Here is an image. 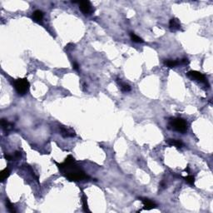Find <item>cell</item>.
<instances>
[{"instance_id": "1", "label": "cell", "mask_w": 213, "mask_h": 213, "mask_svg": "<svg viewBox=\"0 0 213 213\" xmlns=\"http://www.w3.org/2000/svg\"><path fill=\"white\" fill-rule=\"evenodd\" d=\"M55 163L64 176L71 182H78L89 178V176L86 175L85 172L78 166L75 159L71 155H68L67 157L63 163Z\"/></svg>"}, {"instance_id": "2", "label": "cell", "mask_w": 213, "mask_h": 213, "mask_svg": "<svg viewBox=\"0 0 213 213\" xmlns=\"http://www.w3.org/2000/svg\"><path fill=\"white\" fill-rule=\"evenodd\" d=\"M16 92L19 95H24L27 93L30 87V84L27 78H18L13 82Z\"/></svg>"}, {"instance_id": "3", "label": "cell", "mask_w": 213, "mask_h": 213, "mask_svg": "<svg viewBox=\"0 0 213 213\" xmlns=\"http://www.w3.org/2000/svg\"><path fill=\"white\" fill-rule=\"evenodd\" d=\"M170 126L175 131L182 132V133L186 132V130H187V123H186V122L184 119L181 118H176L171 119L170 121Z\"/></svg>"}, {"instance_id": "4", "label": "cell", "mask_w": 213, "mask_h": 213, "mask_svg": "<svg viewBox=\"0 0 213 213\" xmlns=\"http://www.w3.org/2000/svg\"><path fill=\"white\" fill-rule=\"evenodd\" d=\"M187 77L190 78L191 79H194V80H197V81L201 82H204L206 83V77L201 73L200 72H197V71H189L187 73Z\"/></svg>"}, {"instance_id": "5", "label": "cell", "mask_w": 213, "mask_h": 213, "mask_svg": "<svg viewBox=\"0 0 213 213\" xmlns=\"http://www.w3.org/2000/svg\"><path fill=\"white\" fill-rule=\"evenodd\" d=\"M79 8L85 15L91 14L93 11V6L89 1H81L79 2Z\"/></svg>"}, {"instance_id": "6", "label": "cell", "mask_w": 213, "mask_h": 213, "mask_svg": "<svg viewBox=\"0 0 213 213\" xmlns=\"http://www.w3.org/2000/svg\"><path fill=\"white\" fill-rule=\"evenodd\" d=\"M59 130L61 132V135L64 137H73L76 136L74 131H73L70 128H67L64 126H59Z\"/></svg>"}, {"instance_id": "7", "label": "cell", "mask_w": 213, "mask_h": 213, "mask_svg": "<svg viewBox=\"0 0 213 213\" xmlns=\"http://www.w3.org/2000/svg\"><path fill=\"white\" fill-rule=\"evenodd\" d=\"M139 200H141V201L142 202L143 206H144V210H151L152 208L157 207V204L155 203L154 201H151L150 199L147 198H143V197H140Z\"/></svg>"}, {"instance_id": "8", "label": "cell", "mask_w": 213, "mask_h": 213, "mask_svg": "<svg viewBox=\"0 0 213 213\" xmlns=\"http://www.w3.org/2000/svg\"><path fill=\"white\" fill-rule=\"evenodd\" d=\"M169 28L171 31H177L181 29V23L177 18H171L169 22Z\"/></svg>"}, {"instance_id": "9", "label": "cell", "mask_w": 213, "mask_h": 213, "mask_svg": "<svg viewBox=\"0 0 213 213\" xmlns=\"http://www.w3.org/2000/svg\"><path fill=\"white\" fill-rule=\"evenodd\" d=\"M44 13L41 10H36L33 13V19L36 22L40 23L44 19Z\"/></svg>"}, {"instance_id": "10", "label": "cell", "mask_w": 213, "mask_h": 213, "mask_svg": "<svg viewBox=\"0 0 213 213\" xmlns=\"http://www.w3.org/2000/svg\"><path fill=\"white\" fill-rule=\"evenodd\" d=\"M1 125H2L3 129L5 130V131H9V130H12L14 128V124L8 122L7 120H5L3 118L1 120Z\"/></svg>"}, {"instance_id": "11", "label": "cell", "mask_w": 213, "mask_h": 213, "mask_svg": "<svg viewBox=\"0 0 213 213\" xmlns=\"http://www.w3.org/2000/svg\"><path fill=\"white\" fill-rule=\"evenodd\" d=\"M167 144L170 145V146H173V147H176L177 148H181L183 146V143L179 141V140H176V139H169L167 141Z\"/></svg>"}, {"instance_id": "12", "label": "cell", "mask_w": 213, "mask_h": 213, "mask_svg": "<svg viewBox=\"0 0 213 213\" xmlns=\"http://www.w3.org/2000/svg\"><path fill=\"white\" fill-rule=\"evenodd\" d=\"M179 64H180L179 61H176V60H169V59H167V60L164 61V65L168 67H174L177 66Z\"/></svg>"}, {"instance_id": "13", "label": "cell", "mask_w": 213, "mask_h": 213, "mask_svg": "<svg viewBox=\"0 0 213 213\" xmlns=\"http://www.w3.org/2000/svg\"><path fill=\"white\" fill-rule=\"evenodd\" d=\"M10 175V171L8 168H5V169H3L2 171H1V178H0V180H1V182H3L6 179H7V177L9 176Z\"/></svg>"}, {"instance_id": "14", "label": "cell", "mask_w": 213, "mask_h": 213, "mask_svg": "<svg viewBox=\"0 0 213 213\" xmlns=\"http://www.w3.org/2000/svg\"><path fill=\"white\" fill-rule=\"evenodd\" d=\"M117 81L119 82V85H120L121 89H122V92L127 93V92H130V91H131V87H130L128 84L124 83V82H121V79H117Z\"/></svg>"}, {"instance_id": "15", "label": "cell", "mask_w": 213, "mask_h": 213, "mask_svg": "<svg viewBox=\"0 0 213 213\" xmlns=\"http://www.w3.org/2000/svg\"><path fill=\"white\" fill-rule=\"evenodd\" d=\"M130 37H131V39H132L134 43H137V44L143 43L142 38H141L140 37H138L137 35H136V34H135V33H130Z\"/></svg>"}, {"instance_id": "16", "label": "cell", "mask_w": 213, "mask_h": 213, "mask_svg": "<svg viewBox=\"0 0 213 213\" xmlns=\"http://www.w3.org/2000/svg\"><path fill=\"white\" fill-rule=\"evenodd\" d=\"M5 203H6V206H7V210H8L10 212L13 213L16 212V210H15L14 206V205L10 202V201H9L8 199L6 198V200H5Z\"/></svg>"}, {"instance_id": "17", "label": "cell", "mask_w": 213, "mask_h": 213, "mask_svg": "<svg viewBox=\"0 0 213 213\" xmlns=\"http://www.w3.org/2000/svg\"><path fill=\"white\" fill-rule=\"evenodd\" d=\"M82 205H83V210H84V212H90V210L88 209L87 197L85 196V194L82 195Z\"/></svg>"}, {"instance_id": "18", "label": "cell", "mask_w": 213, "mask_h": 213, "mask_svg": "<svg viewBox=\"0 0 213 213\" xmlns=\"http://www.w3.org/2000/svg\"><path fill=\"white\" fill-rule=\"evenodd\" d=\"M185 180H186V182L187 183L191 184V185H193L194 182H195V177L193 176H191V175L186 176V177H185Z\"/></svg>"}, {"instance_id": "19", "label": "cell", "mask_w": 213, "mask_h": 213, "mask_svg": "<svg viewBox=\"0 0 213 213\" xmlns=\"http://www.w3.org/2000/svg\"><path fill=\"white\" fill-rule=\"evenodd\" d=\"M13 157H14V160H16V159H18L21 157V152H15L14 154L13 155Z\"/></svg>"}, {"instance_id": "20", "label": "cell", "mask_w": 213, "mask_h": 213, "mask_svg": "<svg viewBox=\"0 0 213 213\" xmlns=\"http://www.w3.org/2000/svg\"><path fill=\"white\" fill-rule=\"evenodd\" d=\"M179 63H180V64L186 65V64H188V63H189V60H188L187 59H182L181 61H179Z\"/></svg>"}, {"instance_id": "21", "label": "cell", "mask_w": 213, "mask_h": 213, "mask_svg": "<svg viewBox=\"0 0 213 213\" xmlns=\"http://www.w3.org/2000/svg\"><path fill=\"white\" fill-rule=\"evenodd\" d=\"M73 68L75 69V70L78 71V69H79V65H78V63H73Z\"/></svg>"}]
</instances>
